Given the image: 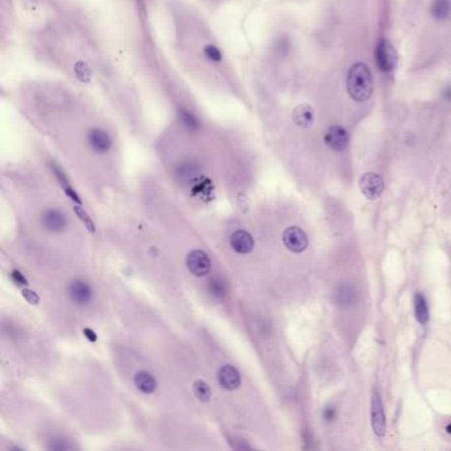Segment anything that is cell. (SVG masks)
<instances>
[{"instance_id": "6da1fadb", "label": "cell", "mask_w": 451, "mask_h": 451, "mask_svg": "<svg viewBox=\"0 0 451 451\" xmlns=\"http://www.w3.org/2000/svg\"><path fill=\"white\" fill-rule=\"evenodd\" d=\"M347 89L351 98L356 102H365L373 91L372 74L369 68L363 62L352 65L347 78Z\"/></svg>"}, {"instance_id": "7a4b0ae2", "label": "cell", "mask_w": 451, "mask_h": 451, "mask_svg": "<svg viewBox=\"0 0 451 451\" xmlns=\"http://www.w3.org/2000/svg\"><path fill=\"white\" fill-rule=\"evenodd\" d=\"M374 60L381 72H391L397 65V52L388 39L378 41L374 50Z\"/></svg>"}, {"instance_id": "3957f363", "label": "cell", "mask_w": 451, "mask_h": 451, "mask_svg": "<svg viewBox=\"0 0 451 451\" xmlns=\"http://www.w3.org/2000/svg\"><path fill=\"white\" fill-rule=\"evenodd\" d=\"M86 142L89 147L95 152V154L104 155L107 154L113 147V138L102 127H91L90 130L87 131Z\"/></svg>"}, {"instance_id": "277c9868", "label": "cell", "mask_w": 451, "mask_h": 451, "mask_svg": "<svg viewBox=\"0 0 451 451\" xmlns=\"http://www.w3.org/2000/svg\"><path fill=\"white\" fill-rule=\"evenodd\" d=\"M359 185H360L361 194L364 195L368 200H376L380 198L385 188L382 177L373 172H367L363 175L359 181Z\"/></svg>"}, {"instance_id": "5b68a950", "label": "cell", "mask_w": 451, "mask_h": 451, "mask_svg": "<svg viewBox=\"0 0 451 451\" xmlns=\"http://www.w3.org/2000/svg\"><path fill=\"white\" fill-rule=\"evenodd\" d=\"M371 421L374 434L378 437H384L385 431H386V420H385L384 405L381 401V396L377 389H374L373 396H372Z\"/></svg>"}, {"instance_id": "8992f818", "label": "cell", "mask_w": 451, "mask_h": 451, "mask_svg": "<svg viewBox=\"0 0 451 451\" xmlns=\"http://www.w3.org/2000/svg\"><path fill=\"white\" fill-rule=\"evenodd\" d=\"M283 244L288 250L293 253H302L307 249L308 238L307 234L301 228L290 227L283 232Z\"/></svg>"}, {"instance_id": "52a82bcc", "label": "cell", "mask_w": 451, "mask_h": 451, "mask_svg": "<svg viewBox=\"0 0 451 451\" xmlns=\"http://www.w3.org/2000/svg\"><path fill=\"white\" fill-rule=\"evenodd\" d=\"M187 268L192 274L204 277L211 271V260L203 250H194L188 254Z\"/></svg>"}, {"instance_id": "ba28073f", "label": "cell", "mask_w": 451, "mask_h": 451, "mask_svg": "<svg viewBox=\"0 0 451 451\" xmlns=\"http://www.w3.org/2000/svg\"><path fill=\"white\" fill-rule=\"evenodd\" d=\"M325 142L334 151H343L348 146V133L341 126H332L325 135Z\"/></svg>"}, {"instance_id": "9c48e42d", "label": "cell", "mask_w": 451, "mask_h": 451, "mask_svg": "<svg viewBox=\"0 0 451 451\" xmlns=\"http://www.w3.org/2000/svg\"><path fill=\"white\" fill-rule=\"evenodd\" d=\"M41 224L47 231L57 233V232L63 231L67 228L68 218L62 212L57 211V209H49L43 214Z\"/></svg>"}, {"instance_id": "30bf717a", "label": "cell", "mask_w": 451, "mask_h": 451, "mask_svg": "<svg viewBox=\"0 0 451 451\" xmlns=\"http://www.w3.org/2000/svg\"><path fill=\"white\" fill-rule=\"evenodd\" d=\"M218 382L227 391H234L240 386L241 378L237 369L232 365H224L218 369Z\"/></svg>"}, {"instance_id": "8fae6325", "label": "cell", "mask_w": 451, "mask_h": 451, "mask_svg": "<svg viewBox=\"0 0 451 451\" xmlns=\"http://www.w3.org/2000/svg\"><path fill=\"white\" fill-rule=\"evenodd\" d=\"M69 297L72 301L77 304H86L91 299L90 286L84 281H73L69 284Z\"/></svg>"}, {"instance_id": "7c38bea8", "label": "cell", "mask_w": 451, "mask_h": 451, "mask_svg": "<svg viewBox=\"0 0 451 451\" xmlns=\"http://www.w3.org/2000/svg\"><path fill=\"white\" fill-rule=\"evenodd\" d=\"M293 120L298 127L301 128H308L312 126L315 120L314 109L307 104H302L295 107L294 113H293Z\"/></svg>"}, {"instance_id": "4fadbf2b", "label": "cell", "mask_w": 451, "mask_h": 451, "mask_svg": "<svg viewBox=\"0 0 451 451\" xmlns=\"http://www.w3.org/2000/svg\"><path fill=\"white\" fill-rule=\"evenodd\" d=\"M231 245L233 250L240 254H247L253 250L254 240L250 234L245 231H237L231 238Z\"/></svg>"}, {"instance_id": "5bb4252c", "label": "cell", "mask_w": 451, "mask_h": 451, "mask_svg": "<svg viewBox=\"0 0 451 451\" xmlns=\"http://www.w3.org/2000/svg\"><path fill=\"white\" fill-rule=\"evenodd\" d=\"M134 382L135 386H137L139 391L143 392V393H147V395L152 393V392L156 389V381H155L154 376L146 371L138 372V373L135 374Z\"/></svg>"}, {"instance_id": "9a60e30c", "label": "cell", "mask_w": 451, "mask_h": 451, "mask_svg": "<svg viewBox=\"0 0 451 451\" xmlns=\"http://www.w3.org/2000/svg\"><path fill=\"white\" fill-rule=\"evenodd\" d=\"M414 310H415V319L418 320L420 325H426L429 321V307L428 302L425 299L422 294L414 295Z\"/></svg>"}, {"instance_id": "2e32d148", "label": "cell", "mask_w": 451, "mask_h": 451, "mask_svg": "<svg viewBox=\"0 0 451 451\" xmlns=\"http://www.w3.org/2000/svg\"><path fill=\"white\" fill-rule=\"evenodd\" d=\"M431 15L435 20H446L451 15L450 0H434L431 4Z\"/></svg>"}, {"instance_id": "e0dca14e", "label": "cell", "mask_w": 451, "mask_h": 451, "mask_svg": "<svg viewBox=\"0 0 451 451\" xmlns=\"http://www.w3.org/2000/svg\"><path fill=\"white\" fill-rule=\"evenodd\" d=\"M356 290H355L352 286L349 284H344L341 286L338 291H336V295H335V299L338 302V304L340 306H351L352 303H355L356 301Z\"/></svg>"}, {"instance_id": "ac0fdd59", "label": "cell", "mask_w": 451, "mask_h": 451, "mask_svg": "<svg viewBox=\"0 0 451 451\" xmlns=\"http://www.w3.org/2000/svg\"><path fill=\"white\" fill-rule=\"evenodd\" d=\"M179 119H180L181 124H183L188 131H196L199 130V127H200V120H199V118L196 117L192 111L187 110V109H184V107H181L180 110H179Z\"/></svg>"}, {"instance_id": "d6986e66", "label": "cell", "mask_w": 451, "mask_h": 451, "mask_svg": "<svg viewBox=\"0 0 451 451\" xmlns=\"http://www.w3.org/2000/svg\"><path fill=\"white\" fill-rule=\"evenodd\" d=\"M194 392H195V396L200 400L201 402H207L209 401V398H211V388H209V385L203 380H198L195 381L194 384Z\"/></svg>"}, {"instance_id": "ffe728a7", "label": "cell", "mask_w": 451, "mask_h": 451, "mask_svg": "<svg viewBox=\"0 0 451 451\" xmlns=\"http://www.w3.org/2000/svg\"><path fill=\"white\" fill-rule=\"evenodd\" d=\"M204 56L213 63H220L221 61H222V54H221V50L218 49L216 45H213V44H208V45H205Z\"/></svg>"}, {"instance_id": "44dd1931", "label": "cell", "mask_w": 451, "mask_h": 451, "mask_svg": "<svg viewBox=\"0 0 451 451\" xmlns=\"http://www.w3.org/2000/svg\"><path fill=\"white\" fill-rule=\"evenodd\" d=\"M209 291H211V294L216 298L224 297L225 287L222 281H220V279H212V281L209 282Z\"/></svg>"}, {"instance_id": "7402d4cb", "label": "cell", "mask_w": 451, "mask_h": 451, "mask_svg": "<svg viewBox=\"0 0 451 451\" xmlns=\"http://www.w3.org/2000/svg\"><path fill=\"white\" fill-rule=\"evenodd\" d=\"M74 212L77 213V216H78V217H80V220L82 221V222H84L85 225H86L87 229H89V231H90L91 233H94L93 221L90 220V217H89V214H87L86 212H85L84 209H82V208H80V207L74 208Z\"/></svg>"}, {"instance_id": "603a6c76", "label": "cell", "mask_w": 451, "mask_h": 451, "mask_svg": "<svg viewBox=\"0 0 451 451\" xmlns=\"http://www.w3.org/2000/svg\"><path fill=\"white\" fill-rule=\"evenodd\" d=\"M23 297L25 298V299H27L30 304H37L39 303V301H40L35 291L27 290V288H25V290H23Z\"/></svg>"}, {"instance_id": "cb8c5ba5", "label": "cell", "mask_w": 451, "mask_h": 451, "mask_svg": "<svg viewBox=\"0 0 451 451\" xmlns=\"http://www.w3.org/2000/svg\"><path fill=\"white\" fill-rule=\"evenodd\" d=\"M65 192H67V195L68 196H69V198L72 199V200L73 201H76V203H77V204H81V199L78 198V195L76 194V192H74L73 189H72L71 187H69V185H65Z\"/></svg>"}, {"instance_id": "d4e9b609", "label": "cell", "mask_w": 451, "mask_h": 451, "mask_svg": "<svg viewBox=\"0 0 451 451\" xmlns=\"http://www.w3.org/2000/svg\"><path fill=\"white\" fill-rule=\"evenodd\" d=\"M323 415H325V418L327 421H332L335 418V415H336V410H335V408H332V406H328V408L325 409Z\"/></svg>"}, {"instance_id": "484cf974", "label": "cell", "mask_w": 451, "mask_h": 451, "mask_svg": "<svg viewBox=\"0 0 451 451\" xmlns=\"http://www.w3.org/2000/svg\"><path fill=\"white\" fill-rule=\"evenodd\" d=\"M12 278H14L15 281H16L19 284H27L28 283L27 279H25V278H24L23 275H21L17 270L12 271Z\"/></svg>"}, {"instance_id": "4316f807", "label": "cell", "mask_w": 451, "mask_h": 451, "mask_svg": "<svg viewBox=\"0 0 451 451\" xmlns=\"http://www.w3.org/2000/svg\"><path fill=\"white\" fill-rule=\"evenodd\" d=\"M84 335L90 341H95V340H97V336H95V334H94V332L91 331L90 328H85V330H84Z\"/></svg>"}, {"instance_id": "83f0119b", "label": "cell", "mask_w": 451, "mask_h": 451, "mask_svg": "<svg viewBox=\"0 0 451 451\" xmlns=\"http://www.w3.org/2000/svg\"><path fill=\"white\" fill-rule=\"evenodd\" d=\"M446 98H451V87H447L446 90Z\"/></svg>"}, {"instance_id": "f1b7e54d", "label": "cell", "mask_w": 451, "mask_h": 451, "mask_svg": "<svg viewBox=\"0 0 451 451\" xmlns=\"http://www.w3.org/2000/svg\"><path fill=\"white\" fill-rule=\"evenodd\" d=\"M446 431H447V433H450V434H451V425H448L447 428H446Z\"/></svg>"}]
</instances>
